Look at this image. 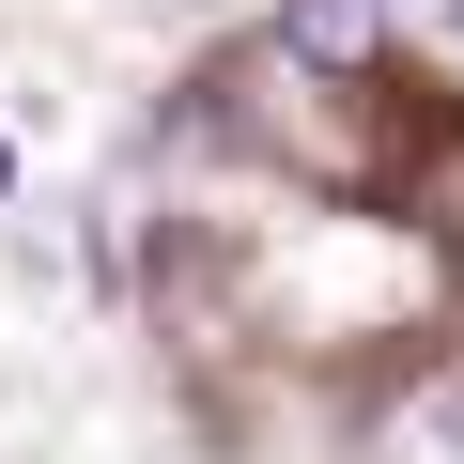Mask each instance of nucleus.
I'll use <instances>...</instances> for the list:
<instances>
[{
    "instance_id": "obj_2",
    "label": "nucleus",
    "mask_w": 464,
    "mask_h": 464,
    "mask_svg": "<svg viewBox=\"0 0 464 464\" xmlns=\"http://www.w3.org/2000/svg\"><path fill=\"white\" fill-rule=\"evenodd\" d=\"M0 201H16V140H0Z\"/></svg>"
},
{
    "instance_id": "obj_3",
    "label": "nucleus",
    "mask_w": 464,
    "mask_h": 464,
    "mask_svg": "<svg viewBox=\"0 0 464 464\" xmlns=\"http://www.w3.org/2000/svg\"><path fill=\"white\" fill-rule=\"evenodd\" d=\"M449 32H464V0H449Z\"/></svg>"
},
{
    "instance_id": "obj_1",
    "label": "nucleus",
    "mask_w": 464,
    "mask_h": 464,
    "mask_svg": "<svg viewBox=\"0 0 464 464\" xmlns=\"http://www.w3.org/2000/svg\"><path fill=\"white\" fill-rule=\"evenodd\" d=\"M279 47H295V63H325V78H356V63L387 47V0H295Z\"/></svg>"
}]
</instances>
